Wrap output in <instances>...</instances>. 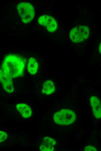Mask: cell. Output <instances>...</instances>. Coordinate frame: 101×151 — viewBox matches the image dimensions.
Returning a JSON list of instances; mask_svg holds the SVG:
<instances>
[{
  "label": "cell",
  "mask_w": 101,
  "mask_h": 151,
  "mask_svg": "<svg viewBox=\"0 0 101 151\" xmlns=\"http://www.w3.org/2000/svg\"><path fill=\"white\" fill-rule=\"evenodd\" d=\"M89 28L85 26H78L70 31L69 37L71 40L75 43L82 42L89 36Z\"/></svg>",
  "instance_id": "cell-4"
},
{
  "label": "cell",
  "mask_w": 101,
  "mask_h": 151,
  "mask_svg": "<svg viewBox=\"0 0 101 151\" xmlns=\"http://www.w3.org/2000/svg\"><path fill=\"white\" fill-rule=\"evenodd\" d=\"M90 102L94 115L97 118L101 117V102L97 97L92 96L90 98Z\"/></svg>",
  "instance_id": "cell-7"
},
{
  "label": "cell",
  "mask_w": 101,
  "mask_h": 151,
  "mask_svg": "<svg viewBox=\"0 0 101 151\" xmlns=\"http://www.w3.org/2000/svg\"><path fill=\"white\" fill-rule=\"evenodd\" d=\"M55 90V87L53 82L51 80H48L43 84L42 92L47 95L53 93Z\"/></svg>",
  "instance_id": "cell-10"
},
{
  "label": "cell",
  "mask_w": 101,
  "mask_h": 151,
  "mask_svg": "<svg viewBox=\"0 0 101 151\" xmlns=\"http://www.w3.org/2000/svg\"><path fill=\"white\" fill-rule=\"evenodd\" d=\"M84 151H97V150L94 147L91 146H87L84 148Z\"/></svg>",
  "instance_id": "cell-13"
},
{
  "label": "cell",
  "mask_w": 101,
  "mask_h": 151,
  "mask_svg": "<svg viewBox=\"0 0 101 151\" xmlns=\"http://www.w3.org/2000/svg\"><path fill=\"white\" fill-rule=\"evenodd\" d=\"M8 137V135L6 133L0 131V143L5 141Z\"/></svg>",
  "instance_id": "cell-12"
},
{
  "label": "cell",
  "mask_w": 101,
  "mask_h": 151,
  "mask_svg": "<svg viewBox=\"0 0 101 151\" xmlns=\"http://www.w3.org/2000/svg\"><path fill=\"white\" fill-rule=\"evenodd\" d=\"M16 107L17 110L24 118H28L31 116L32 110L28 105L24 103H18Z\"/></svg>",
  "instance_id": "cell-9"
},
{
  "label": "cell",
  "mask_w": 101,
  "mask_h": 151,
  "mask_svg": "<svg viewBox=\"0 0 101 151\" xmlns=\"http://www.w3.org/2000/svg\"><path fill=\"white\" fill-rule=\"evenodd\" d=\"M76 118L75 113L68 109H63L55 113L53 116L54 121L61 125H68L73 123Z\"/></svg>",
  "instance_id": "cell-2"
},
{
  "label": "cell",
  "mask_w": 101,
  "mask_h": 151,
  "mask_svg": "<svg viewBox=\"0 0 101 151\" xmlns=\"http://www.w3.org/2000/svg\"><path fill=\"white\" fill-rule=\"evenodd\" d=\"M55 140L50 137L46 136L44 138L40 147L42 151H52L54 150L56 144Z\"/></svg>",
  "instance_id": "cell-8"
},
{
  "label": "cell",
  "mask_w": 101,
  "mask_h": 151,
  "mask_svg": "<svg viewBox=\"0 0 101 151\" xmlns=\"http://www.w3.org/2000/svg\"><path fill=\"white\" fill-rule=\"evenodd\" d=\"M27 69L30 74L33 75L36 73L38 69V64L34 57H31L28 59Z\"/></svg>",
  "instance_id": "cell-11"
},
{
  "label": "cell",
  "mask_w": 101,
  "mask_h": 151,
  "mask_svg": "<svg viewBox=\"0 0 101 151\" xmlns=\"http://www.w3.org/2000/svg\"><path fill=\"white\" fill-rule=\"evenodd\" d=\"M101 43L99 45V52L100 54L101 53Z\"/></svg>",
  "instance_id": "cell-14"
},
{
  "label": "cell",
  "mask_w": 101,
  "mask_h": 151,
  "mask_svg": "<svg viewBox=\"0 0 101 151\" xmlns=\"http://www.w3.org/2000/svg\"><path fill=\"white\" fill-rule=\"evenodd\" d=\"M18 12L24 23L30 22L35 16V10L33 5L28 2H22L17 6Z\"/></svg>",
  "instance_id": "cell-3"
},
{
  "label": "cell",
  "mask_w": 101,
  "mask_h": 151,
  "mask_svg": "<svg viewBox=\"0 0 101 151\" xmlns=\"http://www.w3.org/2000/svg\"><path fill=\"white\" fill-rule=\"evenodd\" d=\"M38 22L40 25L45 27L47 30L50 32L55 31L57 27V24L55 19L52 17L43 15L40 17Z\"/></svg>",
  "instance_id": "cell-5"
},
{
  "label": "cell",
  "mask_w": 101,
  "mask_h": 151,
  "mask_svg": "<svg viewBox=\"0 0 101 151\" xmlns=\"http://www.w3.org/2000/svg\"><path fill=\"white\" fill-rule=\"evenodd\" d=\"M0 82L6 92L11 93L13 92L14 89L12 79L2 69H0Z\"/></svg>",
  "instance_id": "cell-6"
},
{
  "label": "cell",
  "mask_w": 101,
  "mask_h": 151,
  "mask_svg": "<svg viewBox=\"0 0 101 151\" xmlns=\"http://www.w3.org/2000/svg\"><path fill=\"white\" fill-rule=\"evenodd\" d=\"M26 60L19 56L10 54L5 58L1 69L12 79L23 75Z\"/></svg>",
  "instance_id": "cell-1"
}]
</instances>
